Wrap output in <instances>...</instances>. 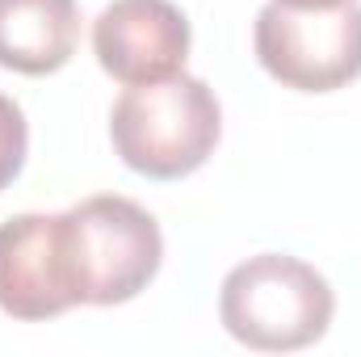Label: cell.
Returning a JSON list of instances; mask_svg holds the SVG:
<instances>
[{
  "mask_svg": "<svg viewBox=\"0 0 361 357\" xmlns=\"http://www.w3.org/2000/svg\"><path fill=\"white\" fill-rule=\"evenodd\" d=\"M281 4H302V8H328V4H341V0H281Z\"/></svg>",
  "mask_w": 361,
  "mask_h": 357,
  "instance_id": "cell-9",
  "label": "cell"
},
{
  "mask_svg": "<svg viewBox=\"0 0 361 357\" xmlns=\"http://www.w3.org/2000/svg\"><path fill=\"white\" fill-rule=\"evenodd\" d=\"M80 42L76 0H0V68L51 76L72 63Z\"/></svg>",
  "mask_w": 361,
  "mask_h": 357,
  "instance_id": "cell-7",
  "label": "cell"
},
{
  "mask_svg": "<svg viewBox=\"0 0 361 357\" xmlns=\"http://www.w3.org/2000/svg\"><path fill=\"white\" fill-rule=\"evenodd\" d=\"M80 307L68 227L59 214H13L0 223V311L25 324Z\"/></svg>",
  "mask_w": 361,
  "mask_h": 357,
  "instance_id": "cell-5",
  "label": "cell"
},
{
  "mask_svg": "<svg viewBox=\"0 0 361 357\" xmlns=\"http://www.w3.org/2000/svg\"><path fill=\"white\" fill-rule=\"evenodd\" d=\"M336 294L315 265L290 253L248 257L223 277L219 320L257 353H294L332 328Z\"/></svg>",
  "mask_w": 361,
  "mask_h": 357,
  "instance_id": "cell-2",
  "label": "cell"
},
{
  "mask_svg": "<svg viewBox=\"0 0 361 357\" xmlns=\"http://www.w3.org/2000/svg\"><path fill=\"white\" fill-rule=\"evenodd\" d=\"M189 17L173 0H114L92 21V55L118 85L177 76L189 59Z\"/></svg>",
  "mask_w": 361,
  "mask_h": 357,
  "instance_id": "cell-6",
  "label": "cell"
},
{
  "mask_svg": "<svg viewBox=\"0 0 361 357\" xmlns=\"http://www.w3.org/2000/svg\"><path fill=\"white\" fill-rule=\"evenodd\" d=\"M25 152H30V126L25 114L13 97L0 92V193L21 177L25 169Z\"/></svg>",
  "mask_w": 361,
  "mask_h": 357,
  "instance_id": "cell-8",
  "label": "cell"
},
{
  "mask_svg": "<svg viewBox=\"0 0 361 357\" xmlns=\"http://www.w3.org/2000/svg\"><path fill=\"white\" fill-rule=\"evenodd\" d=\"M80 307L139 298L164 265V236L152 210L122 193H97L63 210Z\"/></svg>",
  "mask_w": 361,
  "mask_h": 357,
  "instance_id": "cell-3",
  "label": "cell"
},
{
  "mask_svg": "<svg viewBox=\"0 0 361 357\" xmlns=\"http://www.w3.org/2000/svg\"><path fill=\"white\" fill-rule=\"evenodd\" d=\"M252 47L261 68L294 92H336L361 76V4L302 8L269 0L257 13Z\"/></svg>",
  "mask_w": 361,
  "mask_h": 357,
  "instance_id": "cell-4",
  "label": "cell"
},
{
  "mask_svg": "<svg viewBox=\"0 0 361 357\" xmlns=\"http://www.w3.org/2000/svg\"><path fill=\"white\" fill-rule=\"evenodd\" d=\"M223 135V109L202 76H164L126 85L109 109V139L122 164L152 181H180L197 173Z\"/></svg>",
  "mask_w": 361,
  "mask_h": 357,
  "instance_id": "cell-1",
  "label": "cell"
}]
</instances>
